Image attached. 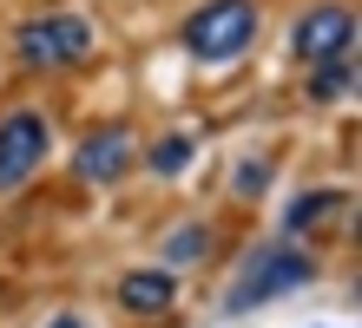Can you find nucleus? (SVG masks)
<instances>
[{
	"label": "nucleus",
	"mask_w": 362,
	"mask_h": 328,
	"mask_svg": "<svg viewBox=\"0 0 362 328\" xmlns=\"http://www.w3.org/2000/svg\"><path fill=\"white\" fill-rule=\"evenodd\" d=\"M316 276H323L316 250H303L296 236H276V243H257V250L244 256V269L230 276V289H224L218 309H224V315H257V309H270V302L310 289Z\"/></svg>",
	"instance_id": "nucleus-1"
},
{
	"label": "nucleus",
	"mask_w": 362,
	"mask_h": 328,
	"mask_svg": "<svg viewBox=\"0 0 362 328\" xmlns=\"http://www.w3.org/2000/svg\"><path fill=\"white\" fill-rule=\"evenodd\" d=\"M7 53H13L20 73H40V79H53V73H79V66L99 53V27H93V13L47 7V13H27V20L13 27Z\"/></svg>",
	"instance_id": "nucleus-2"
},
{
	"label": "nucleus",
	"mask_w": 362,
	"mask_h": 328,
	"mask_svg": "<svg viewBox=\"0 0 362 328\" xmlns=\"http://www.w3.org/2000/svg\"><path fill=\"white\" fill-rule=\"evenodd\" d=\"M257 33H264V0H204L185 13L178 47L198 66H230L257 47Z\"/></svg>",
	"instance_id": "nucleus-3"
},
{
	"label": "nucleus",
	"mask_w": 362,
	"mask_h": 328,
	"mask_svg": "<svg viewBox=\"0 0 362 328\" xmlns=\"http://www.w3.org/2000/svg\"><path fill=\"white\" fill-rule=\"evenodd\" d=\"M53 158V112L47 105H7L0 112V197H20Z\"/></svg>",
	"instance_id": "nucleus-4"
},
{
	"label": "nucleus",
	"mask_w": 362,
	"mask_h": 328,
	"mask_svg": "<svg viewBox=\"0 0 362 328\" xmlns=\"http://www.w3.org/2000/svg\"><path fill=\"white\" fill-rule=\"evenodd\" d=\"M66 171H73V184H86V190H112V184H125V178L139 171V131L125 125V119L93 125L86 138L73 145Z\"/></svg>",
	"instance_id": "nucleus-5"
},
{
	"label": "nucleus",
	"mask_w": 362,
	"mask_h": 328,
	"mask_svg": "<svg viewBox=\"0 0 362 328\" xmlns=\"http://www.w3.org/2000/svg\"><path fill=\"white\" fill-rule=\"evenodd\" d=\"M349 47H356V0H310L290 20V59L296 66H316V59L349 53Z\"/></svg>",
	"instance_id": "nucleus-6"
},
{
	"label": "nucleus",
	"mask_w": 362,
	"mask_h": 328,
	"mask_svg": "<svg viewBox=\"0 0 362 328\" xmlns=\"http://www.w3.org/2000/svg\"><path fill=\"white\" fill-rule=\"evenodd\" d=\"M112 302H119V315H132V322H165L178 309V269L139 262V269H125L112 282Z\"/></svg>",
	"instance_id": "nucleus-7"
},
{
	"label": "nucleus",
	"mask_w": 362,
	"mask_h": 328,
	"mask_svg": "<svg viewBox=\"0 0 362 328\" xmlns=\"http://www.w3.org/2000/svg\"><path fill=\"white\" fill-rule=\"evenodd\" d=\"M211 256H218V230H211L204 217H185L178 230H165V250H158L165 269H198Z\"/></svg>",
	"instance_id": "nucleus-8"
},
{
	"label": "nucleus",
	"mask_w": 362,
	"mask_h": 328,
	"mask_svg": "<svg viewBox=\"0 0 362 328\" xmlns=\"http://www.w3.org/2000/svg\"><path fill=\"white\" fill-rule=\"evenodd\" d=\"M303 92H310L316 105L356 99V47H349V53H329V59H316V66H303Z\"/></svg>",
	"instance_id": "nucleus-9"
},
{
	"label": "nucleus",
	"mask_w": 362,
	"mask_h": 328,
	"mask_svg": "<svg viewBox=\"0 0 362 328\" xmlns=\"http://www.w3.org/2000/svg\"><path fill=\"white\" fill-rule=\"evenodd\" d=\"M336 210H349V190L343 184H323V190H303V197H290V210H284V236H310L323 217Z\"/></svg>",
	"instance_id": "nucleus-10"
},
{
	"label": "nucleus",
	"mask_w": 362,
	"mask_h": 328,
	"mask_svg": "<svg viewBox=\"0 0 362 328\" xmlns=\"http://www.w3.org/2000/svg\"><path fill=\"white\" fill-rule=\"evenodd\" d=\"M191 158H198V138H191V131H165V138H152L139 151V164L152 171V178H185Z\"/></svg>",
	"instance_id": "nucleus-11"
},
{
	"label": "nucleus",
	"mask_w": 362,
	"mask_h": 328,
	"mask_svg": "<svg viewBox=\"0 0 362 328\" xmlns=\"http://www.w3.org/2000/svg\"><path fill=\"white\" fill-rule=\"evenodd\" d=\"M270 178H276L270 158H244L238 171H230V197H238V204H257V197L270 190Z\"/></svg>",
	"instance_id": "nucleus-12"
},
{
	"label": "nucleus",
	"mask_w": 362,
	"mask_h": 328,
	"mask_svg": "<svg viewBox=\"0 0 362 328\" xmlns=\"http://www.w3.org/2000/svg\"><path fill=\"white\" fill-rule=\"evenodd\" d=\"M40 328H99V322H93L86 309H53L47 322H40Z\"/></svg>",
	"instance_id": "nucleus-13"
}]
</instances>
